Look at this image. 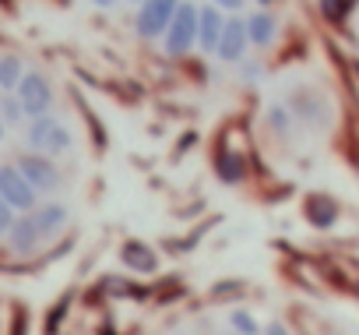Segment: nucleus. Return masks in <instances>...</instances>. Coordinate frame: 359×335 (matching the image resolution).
<instances>
[{"label":"nucleus","mask_w":359,"mask_h":335,"mask_svg":"<svg viewBox=\"0 0 359 335\" xmlns=\"http://www.w3.org/2000/svg\"><path fill=\"white\" fill-rule=\"evenodd\" d=\"M15 99L22 103V110H25L29 120L50 117V110H53V85H50L46 74L29 71V74H22V81H18V88H15Z\"/></svg>","instance_id":"7ed1b4c3"},{"label":"nucleus","mask_w":359,"mask_h":335,"mask_svg":"<svg viewBox=\"0 0 359 335\" xmlns=\"http://www.w3.org/2000/svg\"><path fill=\"white\" fill-rule=\"evenodd\" d=\"M229 328H233V335H261V321L247 307H233L229 310Z\"/></svg>","instance_id":"6ab92c4d"},{"label":"nucleus","mask_w":359,"mask_h":335,"mask_svg":"<svg viewBox=\"0 0 359 335\" xmlns=\"http://www.w3.org/2000/svg\"><path fill=\"white\" fill-rule=\"evenodd\" d=\"M39 247H43V240H39L32 219L29 216H18L11 223V230H8V251L18 254V258H32V254H39Z\"/></svg>","instance_id":"ddd939ff"},{"label":"nucleus","mask_w":359,"mask_h":335,"mask_svg":"<svg viewBox=\"0 0 359 335\" xmlns=\"http://www.w3.org/2000/svg\"><path fill=\"white\" fill-rule=\"evenodd\" d=\"M0 198H4L18 216H29L36 205H39V191L22 177V170L15 162H4L0 166Z\"/></svg>","instance_id":"20e7f679"},{"label":"nucleus","mask_w":359,"mask_h":335,"mask_svg":"<svg viewBox=\"0 0 359 335\" xmlns=\"http://www.w3.org/2000/svg\"><path fill=\"white\" fill-rule=\"evenodd\" d=\"M4 134H8V127H4V120H0V141H4Z\"/></svg>","instance_id":"cd10ccee"},{"label":"nucleus","mask_w":359,"mask_h":335,"mask_svg":"<svg viewBox=\"0 0 359 335\" xmlns=\"http://www.w3.org/2000/svg\"><path fill=\"white\" fill-rule=\"evenodd\" d=\"M194 43H198V4L180 0V8H176V15H172V22L162 36V50L172 60H184L194 50Z\"/></svg>","instance_id":"f03ea898"},{"label":"nucleus","mask_w":359,"mask_h":335,"mask_svg":"<svg viewBox=\"0 0 359 335\" xmlns=\"http://www.w3.org/2000/svg\"><path fill=\"white\" fill-rule=\"evenodd\" d=\"M71 300H74V293H67L60 303H53V307H50V314H46V335H53V331L64 324V317H67V310H71V307H67Z\"/></svg>","instance_id":"4be33fe9"},{"label":"nucleus","mask_w":359,"mask_h":335,"mask_svg":"<svg viewBox=\"0 0 359 335\" xmlns=\"http://www.w3.org/2000/svg\"><path fill=\"white\" fill-rule=\"evenodd\" d=\"M247 155H240L236 148H219L215 152V177H219V184H226V188H240L243 180H247Z\"/></svg>","instance_id":"f8f14e48"},{"label":"nucleus","mask_w":359,"mask_h":335,"mask_svg":"<svg viewBox=\"0 0 359 335\" xmlns=\"http://www.w3.org/2000/svg\"><path fill=\"white\" fill-rule=\"evenodd\" d=\"M222 25H226V15L219 8H212V4L198 8V46L205 53H215L219 36H222Z\"/></svg>","instance_id":"4468645a"},{"label":"nucleus","mask_w":359,"mask_h":335,"mask_svg":"<svg viewBox=\"0 0 359 335\" xmlns=\"http://www.w3.org/2000/svg\"><path fill=\"white\" fill-rule=\"evenodd\" d=\"M176 8H180V0H141V4H137V18H134L137 36L148 39V43L162 39L169 22H172V15H176Z\"/></svg>","instance_id":"423d86ee"},{"label":"nucleus","mask_w":359,"mask_h":335,"mask_svg":"<svg viewBox=\"0 0 359 335\" xmlns=\"http://www.w3.org/2000/svg\"><path fill=\"white\" fill-rule=\"evenodd\" d=\"M317 8H320L324 22H331V25H345L348 15L359 8V0H317Z\"/></svg>","instance_id":"a211bd4d"},{"label":"nucleus","mask_w":359,"mask_h":335,"mask_svg":"<svg viewBox=\"0 0 359 335\" xmlns=\"http://www.w3.org/2000/svg\"><path fill=\"white\" fill-rule=\"evenodd\" d=\"M257 4H264V8H268V4H271V0H257Z\"/></svg>","instance_id":"c85d7f7f"},{"label":"nucleus","mask_w":359,"mask_h":335,"mask_svg":"<svg viewBox=\"0 0 359 335\" xmlns=\"http://www.w3.org/2000/svg\"><path fill=\"white\" fill-rule=\"evenodd\" d=\"M116 258H120V265H123L127 272H134V275H155V272L162 268V254H158V247L148 244V240H141V237L123 240L120 251H116Z\"/></svg>","instance_id":"0eeeda50"},{"label":"nucleus","mask_w":359,"mask_h":335,"mask_svg":"<svg viewBox=\"0 0 359 335\" xmlns=\"http://www.w3.org/2000/svg\"><path fill=\"white\" fill-rule=\"evenodd\" d=\"M0 120H4V127L25 120V110H22V103L15 99V92H4V96H0Z\"/></svg>","instance_id":"aec40b11"},{"label":"nucleus","mask_w":359,"mask_h":335,"mask_svg":"<svg viewBox=\"0 0 359 335\" xmlns=\"http://www.w3.org/2000/svg\"><path fill=\"white\" fill-rule=\"evenodd\" d=\"M95 8H113V4H120V0H92Z\"/></svg>","instance_id":"bb28decb"},{"label":"nucleus","mask_w":359,"mask_h":335,"mask_svg":"<svg viewBox=\"0 0 359 335\" xmlns=\"http://www.w3.org/2000/svg\"><path fill=\"white\" fill-rule=\"evenodd\" d=\"M261 335H289V328H285L282 321H271L268 328H261Z\"/></svg>","instance_id":"393cba45"},{"label":"nucleus","mask_w":359,"mask_h":335,"mask_svg":"<svg viewBox=\"0 0 359 335\" xmlns=\"http://www.w3.org/2000/svg\"><path fill=\"white\" fill-rule=\"evenodd\" d=\"M18 219V212L4 202V198H0V237H8V230H11V223Z\"/></svg>","instance_id":"5701e85b"},{"label":"nucleus","mask_w":359,"mask_h":335,"mask_svg":"<svg viewBox=\"0 0 359 335\" xmlns=\"http://www.w3.org/2000/svg\"><path fill=\"white\" fill-rule=\"evenodd\" d=\"M18 170H22V177L39 191V195H53V191H60L64 188V173H60V166H57V159H46V155H36V152H25L18 162Z\"/></svg>","instance_id":"39448f33"},{"label":"nucleus","mask_w":359,"mask_h":335,"mask_svg":"<svg viewBox=\"0 0 359 335\" xmlns=\"http://www.w3.org/2000/svg\"><path fill=\"white\" fill-rule=\"evenodd\" d=\"M240 64H243V78H257V74H261L257 64H250V60H240Z\"/></svg>","instance_id":"a878e982"},{"label":"nucleus","mask_w":359,"mask_h":335,"mask_svg":"<svg viewBox=\"0 0 359 335\" xmlns=\"http://www.w3.org/2000/svg\"><path fill=\"white\" fill-rule=\"evenodd\" d=\"M243 293H247V282H240V279H226V282L212 286V300H236Z\"/></svg>","instance_id":"412c9836"},{"label":"nucleus","mask_w":359,"mask_h":335,"mask_svg":"<svg viewBox=\"0 0 359 335\" xmlns=\"http://www.w3.org/2000/svg\"><path fill=\"white\" fill-rule=\"evenodd\" d=\"M247 22V43H254V46H271L275 43V36H278V22H275V15H268V11H257V15H250V18H243Z\"/></svg>","instance_id":"2eb2a0df"},{"label":"nucleus","mask_w":359,"mask_h":335,"mask_svg":"<svg viewBox=\"0 0 359 335\" xmlns=\"http://www.w3.org/2000/svg\"><path fill=\"white\" fill-rule=\"evenodd\" d=\"M247 22L243 18H226L222 25V36H219V46H215V57L226 60V64H240L247 57Z\"/></svg>","instance_id":"6e6552de"},{"label":"nucleus","mask_w":359,"mask_h":335,"mask_svg":"<svg viewBox=\"0 0 359 335\" xmlns=\"http://www.w3.org/2000/svg\"><path fill=\"white\" fill-rule=\"evenodd\" d=\"M29 219H32L39 240L46 244V240H57V237L64 233L71 212H67V205H60V202H46V205H36V209L29 212Z\"/></svg>","instance_id":"1a4fd4ad"},{"label":"nucleus","mask_w":359,"mask_h":335,"mask_svg":"<svg viewBox=\"0 0 359 335\" xmlns=\"http://www.w3.org/2000/svg\"><path fill=\"white\" fill-rule=\"evenodd\" d=\"M212 226H215V219H208L201 230H187L184 237H165V240H162V251H169V254H191V251H198L201 233H205V230H212Z\"/></svg>","instance_id":"dca6fc26"},{"label":"nucleus","mask_w":359,"mask_h":335,"mask_svg":"<svg viewBox=\"0 0 359 335\" xmlns=\"http://www.w3.org/2000/svg\"><path fill=\"white\" fill-rule=\"evenodd\" d=\"M130 4H141V0H130Z\"/></svg>","instance_id":"7c9ffc66"},{"label":"nucleus","mask_w":359,"mask_h":335,"mask_svg":"<svg viewBox=\"0 0 359 335\" xmlns=\"http://www.w3.org/2000/svg\"><path fill=\"white\" fill-rule=\"evenodd\" d=\"M338 216H341V205H338L331 195L313 191V195L303 198V219H306L313 230H331V226L338 223Z\"/></svg>","instance_id":"9d476101"},{"label":"nucleus","mask_w":359,"mask_h":335,"mask_svg":"<svg viewBox=\"0 0 359 335\" xmlns=\"http://www.w3.org/2000/svg\"><path fill=\"white\" fill-rule=\"evenodd\" d=\"M99 296L106 300H130V303H141L151 296V289L141 282V279H130V275H102L99 279Z\"/></svg>","instance_id":"9b49d317"},{"label":"nucleus","mask_w":359,"mask_h":335,"mask_svg":"<svg viewBox=\"0 0 359 335\" xmlns=\"http://www.w3.org/2000/svg\"><path fill=\"white\" fill-rule=\"evenodd\" d=\"M25 145L29 152L36 155H46V159H60L74 148V134L67 131V124H60L53 113L50 117H39L29 124V134H25Z\"/></svg>","instance_id":"f257e3e1"},{"label":"nucleus","mask_w":359,"mask_h":335,"mask_svg":"<svg viewBox=\"0 0 359 335\" xmlns=\"http://www.w3.org/2000/svg\"><path fill=\"white\" fill-rule=\"evenodd\" d=\"M22 74H25L22 57H15V53H4V57H0V92H15L18 81H22Z\"/></svg>","instance_id":"f3484780"},{"label":"nucleus","mask_w":359,"mask_h":335,"mask_svg":"<svg viewBox=\"0 0 359 335\" xmlns=\"http://www.w3.org/2000/svg\"><path fill=\"white\" fill-rule=\"evenodd\" d=\"M212 8H219V11H240L243 0H212Z\"/></svg>","instance_id":"b1692460"},{"label":"nucleus","mask_w":359,"mask_h":335,"mask_svg":"<svg viewBox=\"0 0 359 335\" xmlns=\"http://www.w3.org/2000/svg\"><path fill=\"white\" fill-rule=\"evenodd\" d=\"M355 296H359V282H355Z\"/></svg>","instance_id":"c756f323"}]
</instances>
